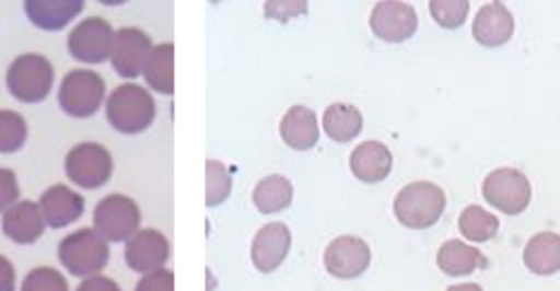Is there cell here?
<instances>
[{
    "label": "cell",
    "instance_id": "obj_1",
    "mask_svg": "<svg viewBox=\"0 0 560 291\" xmlns=\"http://www.w3.org/2000/svg\"><path fill=\"white\" fill-rule=\"evenodd\" d=\"M108 124L121 135H140L156 118L153 95L138 84L118 85L105 105Z\"/></svg>",
    "mask_w": 560,
    "mask_h": 291
},
{
    "label": "cell",
    "instance_id": "obj_2",
    "mask_svg": "<svg viewBox=\"0 0 560 291\" xmlns=\"http://www.w3.org/2000/svg\"><path fill=\"white\" fill-rule=\"evenodd\" d=\"M446 210V195L433 182H411L398 191L394 201V213L404 226L410 230H427L434 226Z\"/></svg>",
    "mask_w": 560,
    "mask_h": 291
},
{
    "label": "cell",
    "instance_id": "obj_3",
    "mask_svg": "<svg viewBox=\"0 0 560 291\" xmlns=\"http://www.w3.org/2000/svg\"><path fill=\"white\" fill-rule=\"evenodd\" d=\"M59 260L71 276L79 279L98 276L110 259L108 241L97 230L84 228L59 243Z\"/></svg>",
    "mask_w": 560,
    "mask_h": 291
},
{
    "label": "cell",
    "instance_id": "obj_4",
    "mask_svg": "<svg viewBox=\"0 0 560 291\" xmlns=\"http://www.w3.org/2000/svg\"><path fill=\"white\" fill-rule=\"evenodd\" d=\"M55 69L42 55L28 53L19 56L7 71V88L13 98L23 104H38L52 91Z\"/></svg>",
    "mask_w": 560,
    "mask_h": 291
},
{
    "label": "cell",
    "instance_id": "obj_5",
    "mask_svg": "<svg viewBox=\"0 0 560 291\" xmlns=\"http://www.w3.org/2000/svg\"><path fill=\"white\" fill-rule=\"evenodd\" d=\"M105 82L91 69L68 72L59 85V107L72 118H89L97 114L104 104Z\"/></svg>",
    "mask_w": 560,
    "mask_h": 291
},
{
    "label": "cell",
    "instance_id": "obj_6",
    "mask_svg": "<svg viewBox=\"0 0 560 291\" xmlns=\"http://www.w3.org/2000/svg\"><path fill=\"white\" fill-rule=\"evenodd\" d=\"M65 171L72 184L85 190H97L110 181L114 159L102 144L81 143L66 155Z\"/></svg>",
    "mask_w": 560,
    "mask_h": 291
},
{
    "label": "cell",
    "instance_id": "obj_7",
    "mask_svg": "<svg viewBox=\"0 0 560 291\" xmlns=\"http://www.w3.org/2000/svg\"><path fill=\"white\" fill-rule=\"evenodd\" d=\"M487 203L505 214L523 213L532 201V184L523 172L502 167L487 175L482 185Z\"/></svg>",
    "mask_w": 560,
    "mask_h": 291
},
{
    "label": "cell",
    "instance_id": "obj_8",
    "mask_svg": "<svg viewBox=\"0 0 560 291\" xmlns=\"http://www.w3.org/2000/svg\"><path fill=\"white\" fill-rule=\"evenodd\" d=\"M140 207L127 195L114 194L98 201L94 210V226L110 243H124L138 233Z\"/></svg>",
    "mask_w": 560,
    "mask_h": 291
},
{
    "label": "cell",
    "instance_id": "obj_9",
    "mask_svg": "<svg viewBox=\"0 0 560 291\" xmlns=\"http://www.w3.org/2000/svg\"><path fill=\"white\" fill-rule=\"evenodd\" d=\"M115 30L102 16H89L74 26L68 36L69 55L85 65H102L110 59Z\"/></svg>",
    "mask_w": 560,
    "mask_h": 291
},
{
    "label": "cell",
    "instance_id": "obj_10",
    "mask_svg": "<svg viewBox=\"0 0 560 291\" xmlns=\"http://www.w3.org/2000/svg\"><path fill=\"white\" fill-rule=\"evenodd\" d=\"M372 32L387 43H404L418 30L417 10L410 3L385 0L378 2L369 20Z\"/></svg>",
    "mask_w": 560,
    "mask_h": 291
},
{
    "label": "cell",
    "instance_id": "obj_11",
    "mask_svg": "<svg viewBox=\"0 0 560 291\" xmlns=\"http://www.w3.org/2000/svg\"><path fill=\"white\" fill-rule=\"evenodd\" d=\"M371 249L361 237L339 236L326 247L325 267L335 279H358L371 266Z\"/></svg>",
    "mask_w": 560,
    "mask_h": 291
},
{
    "label": "cell",
    "instance_id": "obj_12",
    "mask_svg": "<svg viewBox=\"0 0 560 291\" xmlns=\"http://www.w3.org/2000/svg\"><path fill=\"white\" fill-rule=\"evenodd\" d=\"M153 49L150 36L140 28L125 26L115 32L110 61L115 72L125 79H135L143 72L148 55Z\"/></svg>",
    "mask_w": 560,
    "mask_h": 291
},
{
    "label": "cell",
    "instance_id": "obj_13",
    "mask_svg": "<svg viewBox=\"0 0 560 291\" xmlns=\"http://www.w3.org/2000/svg\"><path fill=\"white\" fill-rule=\"evenodd\" d=\"M167 237L158 230H141L127 241L125 260L133 272L151 273L164 269L170 259Z\"/></svg>",
    "mask_w": 560,
    "mask_h": 291
},
{
    "label": "cell",
    "instance_id": "obj_14",
    "mask_svg": "<svg viewBox=\"0 0 560 291\" xmlns=\"http://www.w3.org/2000/svg\"><path fill=\"white\" fill-rule=\"evenodd\" d=\"M290 246H292V234L285 224L280 221L266 224L253 240V264L259 272H275L289 256Z\"/></svg>",
    "mask_w": 560,
    "mask_h": 291
},
{
    "label": "cell",
    "instance_id": "obj_15",
    "mask_svg": "<svg viewBox=\"0 0 560 291\" xmlns=\"http://www.w3.org/2000/svg\"><path fill=\"white\" fill-rule=\"evenodd\" d=\"M39 210L46 226L61 230L75 223L85 210L84 198L66 185H52L39 198Z\"/></svg>",
    "mask_w": 560,
    "mask_h": 291
},
{
    "label": "cell",
    "instance_id": "obj_16",
    "mask_svg": "<svg viewBox=\"0 0 560 291\" xmlns=\"http://www.w3.org/2000/svg\"><path fill=\"white\" fill-rule=\"evenodd\" d=\"M45 218H43L39 205L35 201H16L9 210L3 211L2 231L12 243H36L45 233Z\"/></svg>",
    "mask_w": 560,
    "mask_h": 291
},
{
    "label": "cell",
    "instance_id": "obj_17",
    "mask_svg": "<svg viewBox=\"0 0 560 291\" xmlns=\"http://www.w3.org/2000/svg\"><path fill=\"white\" fill-rule=\"evenodd\" d=\"M515 32V19L502 2L483 5L474 20L472 35L487 48L505 45Z\"/></svg>",
    "mask_w": 560,
    "mask_h": 291
},
{
    "label": "cell",
    "instance_id": "obj_18",
    "mask_svg": "<svg viewBox=\"0 0 560 291\" xmlns=\"http://www.w3.org/2000/svg\"><path fill=\"white\" fill-rule=\"evenodd\" d=\"M352 174L365 184H377L390 175L394 155L381 141H364L351 152Z\"/></svg>",
    "mask_w": 560,
    "mask_h": 291
},
{
    "label": "cell",
    "instance_id": "obj_19",
    "mask_svg": "<svg viewBox=\"0 0 560 291\" xmlns=\"http://www.w3.org/2000/svg\"><path fill=\"white\" fill-rule=\"evenodd\" d=\"M26 16L33 25L45 32H59L68 26L84 9L82 0H26Z\"/></svg>",
    "mask_w": 560,
    "mask_h": 291
},
{
    "label": "cell",
    "instance_id": "obj_20",
    "mask_svg": "<svg viewBox=\"0 0 560 291\" xmlns=\"http://www.w3.org/2000/svg\"><path fill=\"white\" fill-rule=\"evenodd\" d=\"M280 137L283 143L295 151H308L319 140L318 120L312 108L295 105L289 108L280 121Z\"/></svg>",
    "mask_w": 560,
    "mask_h": 291
},
{
    "label": "cell",
    "instance_id": "obj_21",
    "mask_svg": "<svg viewBox=\"0 0 560 291\" xmlns=\"http://www.w3.org/2000/svg\"><path fill=\"white\" fill-rule=\"evenodd\" d=\"M438 267L450 277H466L477 269H486L487 259L477 247L459 240H451L438 253Z\"/></svg>",
    "mask_w": 560,
    "mask_h": 291
},
{
    "label": "cell",
    "instance_id": "obj_22",
    "mask_svg": "<svg viewBox=\"0 0 560 291\" xmlns=\"http://www.w3.org/2000/svg\"><path fill=\"white\" fill-rule=\"evenodd\" d=\"M525 266L536 276L549 277L560 272V236L545 231L526 244L523 253Z\"/></svg>",
    "mask_w": 560,
    "mask_h": 291
},
{
    "label": "cell",
    "instance_id": "obj_23",
    "mask_svg": "<svg viewBox=\"0 0 560 291\" xmlns=\"http://www.w3.org/2000/svg\"><path fill=\"white\" fill-rule=\"evenodd\" d=\"M364 127L359 108L351 104H332L323 114L325 133L336 143H349L354 140Z\"/></svg>",
    "mask_w": 560,
    "mask_h": 291
},
{
    "label": "cell",
    "instance_id": "obj_24",
    "mask_svg": "<svg viewBox=\"0 0 560 291\" xmlns=\"http://www.w3.org/2000/svg\"><path fill=\"white\" fill-rule=\"evenodd\" d=\"M144 79L153 91L163 95L174 94V45L153 46L143 68Z\"/></svg>",
    "mask_w": 560,
    "mask_h": 291
},
{
    "label": "cell",
    "instance_id": "obj_25",
    "mask_svg": "<svg viewBox=\"0 0 560 291\" xmlns=\"http://www.w3.org/2000/svg\"><path fill=\"white\" fill-rule=\"evenodd\" d=\"M293 185L282 175H269L256 185L253 201L262 214H275L290 207Z\"/></svg>",
    "mask_w": 560,
    "mask_h": 291
},
{
    "label": "cell",
    "instance_id": "obj_26",
    "mask_svg": "<svg viewBox=\"0 0 560 291\" xmlns=\"http://www.w3.org/2000/svg\"><path fill=\"white\" fill-rule=\"evenodd\" d=\"M500 221L495 214L483 210L479 205H470L459 217V231L466 240L487 243L499 233Z\"/></svg>",
    "mask_w": 560,
    "mask_h": 291
},
{
    "label": "cell",
    "instance_id": "obj_27",
    "mask_svg": "<svg viewBox=\"0 0 560 291\" xmlns=\"http://www.w3.org/2000/svg\"><path fill=\"white\" fill-rule=\"evenodd\" d=\"M28 138L25 118L12 110H0V154L20 151Z\"/></svg>",
    "mask_w": 560,
    "mask_h": 291
},
{
    "label": "cell",
    "instance_id": "obj_28",
    "mask_svg": "<svg viewBox=\"0 0 560 291\" xmlns=\"http://www.w3.org/2000/svg\"><path fill=\"white\" fill-rule=\"evenodd\" d=\"M233 181L229 168L220 161H207V207L222 205L232 194Z\"/></svg>",
    "mask_w": 560,
    "mask_h": 291
},
{
    "label": "cell",
    "instance_id": "obj_29",
    "mask_svg": "<svg viewBox=\"0 0 560 291\" xmlns=\"http://www.w3.org/2000/svg\"><path fill=\"white\" fill-rule=\"evenodd\" d=\"M467 0H433L430 2V12L438 25L446 30H456L463 26L469 13Z\"/></svg>",
    "mask_w": 560,
    "mask_h": 291
},
{
    "label": "cell",
    "instance_id": "obj_30",
    "mask_svg": "<svg viewBox=\"0 0 560 291\" xmlns=\"http://www.w3.org/2000/svg\"><path fill=\"white\" fill-rule=\"evenodd\" d=\"M20 291H69V286L58 270L38 267L25 277Z\"/></svg>",
    "mask_w": 560,
    "mask_h": 291
},
{
    "label": "cell",
    "instance_id": "obj_31",
    "mask_svg": "<svg viewBox=\"0 0 560 291\" xmlns=\"http://www.w3.org/2000/svg\"><path fill=\"white\" fill-rule=\"evenodd\" d=\"M20 187L15 172L0 167V213L9 210L19 201Z\"/></svg>",
    "mask_w": 560,
    "mask_h": 291
},
{
    "label": "cell",
    "instance_id": "obj_32",
    "mask_svg": "<svg viewBox=\"0 0 560 291\" xmlns=\"http://www.w3.org/2000/svg\"><path fill=\"white\" fill-rule=\"evenodd\" d=\"M135 291H174V273L167 269L147 273Z\"/></svg>",
    "mask_w": 560,
    "mask_h": 291
},
{
    "label": "cell",
    "instance_id": "obj_33",
    "mask_svg": "<svg viewBox=\"0 0 560 291\" xmlns=\"http://www.w3.org/2000/svg\"><path fill=\"white\" fill-rule=\"evenodd\" d=\"M305 2H268L266 3V15L269 19H278L285 22L290 16L300 15L305 12Z\"/></svg>",
    "mask_w": 560,
    "mask_h": 291
},
{
    "label": "cell",
    "instance_id": "obj_34",
    "mask_svg": "<svg viewBox=\"0 0 560 291\" xmlns=\"http://www.w3.org/2000/svg\"><path fill=\"white\" fill-rule=\"evenodd\" d=\"M75 291H121L120 287L104 276H94L85 279Z\"/></svg>",
    "mask_w": 560,
    "mask_h": 291
},
{
    "label": "cell",
    "instance_id": "obj_35",
    "mask_svg": "<svg viewBox=\"0 0 560 291\" xmlns=\"http://www.w3.org/2000/svg\"><path fill=\"white\" fill-rule=\"evenodd\" d=\"M15 269L12 263L0 256V291H15Z\"/></svg>",
    "mask_w": 560,
    "mask_h": 291
},
{
    "label": "cell",
    "instance_id": "obj_36",
    "mask_svg": "<svg viewBox=\"0 0 560 291\" xmlns=\"http://www.w3.org/2000/svg\"><path fill=\"white\" fill-rule=\"evenodd\" d=\"M447 291H483L482 287L477 283H460V286H453Z\"/></svg>",
    "mask_w": 560,
    "mask_h": 291
}]
</instances>
